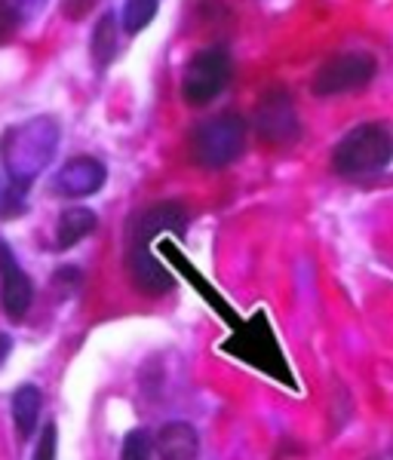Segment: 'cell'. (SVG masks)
<instances>
[{
	"label": "cell",
	"mask_w": 393,
	"mask_h": 460,
	"mask_svg": "<svg viewBox=\"0 0 393 460\" xmlns=\"http://www.w3.org/2000/svg\"><path fill=\"white\" fill-rule=\"evenodd\" d=\"M114 56H117V28H114V16L105 13L93 31V62L99 68H108L114 62Z\"/></svg>",
	"instance_id": "15"
},
{
	"label": "cell",
	"mask_w": 393,
	"mask_h": 460,
	"mask_svg": "<svg viewBox=\"0 0 393 460\" xmlns=\"http://www.w3.org/2000/svg\"><path fill=\"white\" fill-rule=\"evenodd\" d=\"M255 132L268 145H292L301 136L299 111L286 89H271L255 108Z\"/></svg>",
	"instance_id": "8"
},
{
	"label": "cell",
	"mask_w": 393,
	"mask_h": 460,
	"mask_svg": "<svg viewBox=\"0 0 393 460\" xmlns=\"http://www.w3.org/2000/svg\"><path fill=\"white\" fill-rule=\"evenodd\" d=\"M58 147V126L49 117H37L31 123H22L6 136L4 145V212L16 215L28 197V188L49 160L56 157Z\"/></svg>",
	"instance_id": "2"
},
{
	"label": "cell",
	"mask_w": 393,
	"mask_h": 460,
	"mask_svg": "<svg viewBox=\"0 0 393 460\" xmlns=\"http://www.w3.org/2000/svg\"><path fill=\"white\" fill-rule=\"evenodd\" d=\"M56 448H58V429L49 424L40 433V442L34 448V460H56Z\"/></svg>",
	"instance_id": "18"
},
{
	"label": "cell",
	"mask_w": 393,
	"mask_h": 460,
	"mask_svg": "<svg viewBox=\"0 0 393 460\" xmlns=\"http://www.w3.org/2000/svg\"><path fill=\"white\" fill-rule=\"evenodd\" d=\"M154 448H157V445L151 442V433H145V429H132V433L123 439L121 460H151Z\"/></svg>",
	"instance_id": "17"
},
{
	"label": "cell",
	"mask_w": 393,
	"mask_h": 460,
	"mask_svg": "<svg viewBox=\"0 0 393 460\" xmlns=\"http://www.w3.org/2000/svg\"><path fill=\"white\" fill-rule=\"evenodd\" d=\"M188 230V212L179 203H154L136 212L126 225V267L142 295H166L175 288L173 273L151 255V243L160 234L184 236Z\"/></svg>",
	"instance_id": "1"
},
{
	"label": "cell",
	"mask_w": 393,
	"mask_h": 460,
	"mask_svg": "<svg viewBox=\"0 0 393 460\" xmlns=\"http://www.w3.org/2000/svg\"><path fill=\"white\" fill-rule=\"evenodd\" d=\"M246 147V120L237 114H215L203 120L191 136L194 160L206 169H225Z\"/></svg>",
	"instance_id": "5"
},
{
	"label": "cell",
	"mask_w": 393,
	"mask_h": 460,
	"mask_svg": "<svg viewBox=\"0 0 393 460\" xmlns=\"http://www.w3.org/2000/svg\"><path fill=\"white\" fill-rule=\"evenodd\" d=\"M157 455L160 460H200V436L197 429L184 420H169L160 427L157 439Z\"/></svg>",
	"instance_id": "11"
},
{
	"label": "cell",
	"mask_w": 393,
	"mask_h": 460,
	"mask_svg": "<svg viewBox=\"0 0 393 460\" xmlns=\"http://www.w3.org/2000/svg\"><path fill=\"white\" fill-rule=\"evenodd\" d=\"M0 261H4V310H6V316L19 323L34 301V283L19 267L16 255H13V249L6 246V243L0 246Z\"/></svg>",
	"instance_id": "10"
},
{
	"label": "cell",
	"mask_w": 393,
	"mask_h": 460,
	"mask_svg": "<svg viewBox=\"0 0 393 460\" xmlns=\"http://www.w3.org/2000/svg\"><path fill=\"white\" fill-rule=\"evenodd\" d=\"M160 255H166V258H169V261H173L175 267H179V270L184 273V277H188V279H191V283H194V286H197V292H203V298H206V301H210V304H215V307H219V314H221V316H225V319H231V323H234V325H240V319H237V316H234V310H231V307H228V304H225V301H221V298H219V295H215V292H212V288H210V283H206V279H203V277H200V273L194 270V267H191V261H188V258H184V255H182V252H179V249H175V243L163 240V243H160Z\"/></svg>",
	"instance_id": "13"
},
{
	"label": "cell",
	"mask_w": 393,
	"mask_h": 460,
	"mask_svg": "<svg viewBox=\"0 0 393 460\" xmlns=\"http://www.w3.org/2000/svg\"><path fill=\"white\" fill-rule=\"evenodd\" d=\"M105 166H102L99 160L93 157H74L65 163L62 169L56 172V190L62 197H93L95 190H102V184H105Z\"/></svg>",
	"instance_id": "9"
},
{
	"label": "cell",
	"mask_w": 393,
	"mask_h": 460,
	"mask_svg": "<svg viewBox=\"0 0 393 460\" xmlns=\"http://www.w3.org/2000/svg\"><path fill=\"white\" fill-rule=\"evenodd\" d=\"M225 353H231V356H237V359L262 368L264 375L277 377V381H283L292 387V375H289L286 356L280 353L277 335H273L268 316H264L262 310H258L249 323L237 325V335L231 341H225Z\"/></svg>",
	"instance_id": "4"
},
{
	"label": "cell",
	"mask_w": 393,
	"mask_h": 460,
	"mask_svg": "<svg viewBox=\"0 0 393 460\" xmlns=\"http://www.w3.org/2000/svg\"><path fill=\"white\" fill-rule=\"evenodd\" d=\"M231 84V56L219 47L200 49L191 56V62L184 65L182 74V99L191 108H203L212 99H219V93Z\"/></svg>",
	"instance_id": "6"
},
{
	"label": "cell",
	"mask_w": 393,
	"mask_h": 460,
	"mask_svg": "<svg viewBox=\"0 0 393 460\" xmlns=\"http://www.w3.org/2000/svg\"><path fill=\"white\" fill-rule=\"evenodd\" d=\"M121 22H123V31L126 34H138L145 31L147 25H151V19L157 16V4L154 0H130V4H123L121 10Z\"/></svg>",
	"instance_id": "16"
},
{
	"label": "cell",
	"mask_w": 393,
	"mask_h": 460,
	"mask_svg": "<svg viewBox=\"0 0 393 460\" xmlns=\"http://www.w3.org/2000/svg\"><path fill=\"white\" fill-rule=\"evenodd\" d=\"M95 230V212L84 209V206H74L58 215V230H56V246L58 249H71L77 246L84 236H90Z\"/></svg>",
	"instance_id": "12"
},
{
	"label": "cell",
	"mask_w": 393,
	"mask_h": 460,
	"mask_svg": "<svg viewBox=\"0 0 393 460\" xmlns=\"http://www.w3.org/2000/svg\"><path fill=\"white\" fill-rule=\"evenodd\" d=\"M393 160V132L381 123H362L338 142L332 166L344 178H366L388 169Z\"/></svg>",
	"instance_id": "3"
},
{
	"label": "cell",
	"mask_w": 393,
	"mask_h": 460,
	"mask_svg": "<svg viewBox=\"0 0 393 460\" xmlns=\"http://www.w3.org/2000/svg\"><path fill=\"white\" fill-rule=\"evenodd\" d=\"M40 418V390L25 384L13 393V420H16L19 436H31Z\"/></svg>",
	"instance_id": "14"
},
{
	"label": "cell",
	"mask_w": 393,
	"mask_h": 460,
	"mask_svg": "<svg viewBox=\"0 0 393 460\" xmlns=\"http://www.w3.org/2000/svg\"><path fill=\"white\" fill-rule=\"evenodd\" d=\"M378 65L369 53H338L317 68L314 74V93L317 95H341L357 93L366 84H372Z\"/></svg>",
	"instance_id": "7"
}]
</instances>
